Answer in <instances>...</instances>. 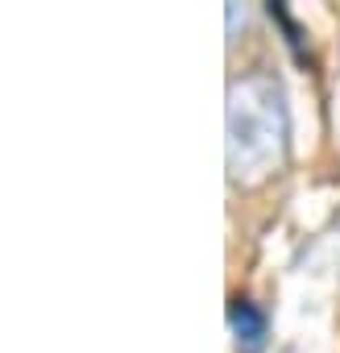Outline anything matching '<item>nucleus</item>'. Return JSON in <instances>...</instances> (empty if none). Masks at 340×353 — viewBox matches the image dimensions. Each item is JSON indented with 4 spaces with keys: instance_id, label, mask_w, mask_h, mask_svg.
I'll list each match as a JSON object with an SVG mask.
<instances>
[{
    "instance_id": "1",
    "label": "nucleus",
    "mask_w": 340,
    "mask_h": 353,
    "mask_svg": "<svg viewBox=\"0 0 340 353\" xmlns=\"http://www.w3.org/2000/svg\"><path fill=\"white\" fill-rule=\"evenodd\" d=\"M224 154H229V179L241 188H257L270 174H278L286 145H290V112L282 83L270 71H249L229 83L224 108Z\"/></svg>"
},
{
    "instance_id": "2",
    "label": "nucleus",
    "mask_w": 340,
    "mask_h": 353,
    "mask_svg": "<svg viewBox=\"0 0 340 353\" xmlns=\"http://www.w3.org/2000/svg\"><path fill=\"white\" fill-rule=\"evenodd\" d=\"M229 328H233L237 353H262L266 341H270V316L253 299H245V295H237L229 303Z\"/></svg>"
}]
</instances>
